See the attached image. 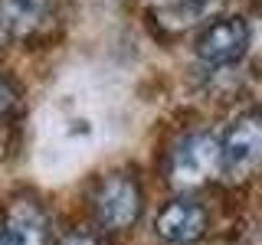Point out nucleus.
<instances>
[{
    "label": "nucleus",
    "instance_id": "10",
    "mask_svg": "<svg viewBox=\"0 0 262 245\" xmlns=\"http://www.w3.org/2000/svg\"><path fill=\"white\" fill-rule=\"evenodd\" d=\"M0 245H4V242H0Z\"/></svg>",
    "mask_w": 262,
    "mask_h": 245
},
{
    "label": "nucleus",
    "instance_id": "9",
    "mask_svg": "<svg viewBox=\"0 0 262 245\" xmlns=\"http://www.w3.org/2000/svg\"><path fill=\"white\" fill-rule=\"evenodd\" d=\"M10 108H13V88L7 85L4 79H0V121L10 114Z\"/></svg>",
    "mask_w": 262,
    "mask_h": 245
},
{
    "label": "nucleus",
    "instance_id": "4",
    "mask_svg": "<svg viewBox=\"0 0 262 245\" xmlns=\"http://www.w3.org/2000/svg\"><path fill=\"white\" fill-rule=\"evenodd\" d=\"M249 49V23L243 16H220L196 36V56L207 65H233Z\"/></svg>",
    "mask_w": 262,
    "mask_h": 245
},
{
    "label": "nucleus",
    "instance_id": "7",
    "mask_svg": "<svg viewBox=\"0 0 262 245\" xmlns=\"http://www.w3.org/2000/svg\"><path fill=\"white\" fill-rule=\"evenodd\" d=\"M49 0H4V23L13 33H33L46 23Z\"/></svg>",
    "mask_w": 262,
    "mask_h": 245
},
{
    "label": "nucleus",
    "instance_id": "2",
    "mask_svg": "<svg viewBox=\"0 0 262 245\" xmlns=\"http://www.w3.org/2000/svg\"><path fill=\"white\" fill-rule=\"evenodd\" d=\"M170 183L180 186V190H190V186H200L207 180H216L223 174V163H220V141L207 131H196V134H187L184 141L174 147L170 154Z\"/></svg>",
    "mask_w": 262,
    "mask_h": 245
},
{
    "label": "nucleus",
    "instance_id": "1",
    "mask_svg": "<svg viewBox=\"0 0 262 245\" xmlns=\"http://www.w3.org/2000/svg\"><path fill=\"white\" fill-rule=\"evenodd\" d=\"M144 209V196L141 186L131 174H108L102 177L98 190L92 196V212H95V223L105 229V232H125L141 219Z\"/></svg>",
    "mask_w": 262,
    "mask_h": 245
},
{
    "label": "nucleus",
    "instance_id": "3",
    "mask_svg": "<svg viewBox=\"0 0 262 245\" xmlns=\"http://www.w3.org/2000/svg\"><path fill=\"white\" fill-rule=\"evenodd\" d=\"M220 163L229 180H243L262 163V114H239L220 141Z\"/></svg>",
    "mask_w": 262,
    "mask_h": 245
},
{
    "label": "nucleus",
    "instance_id": "6",
    "mask_svg": "<svg viewBox=\"0 0 262 245\" xmlns=\"http://www.w3.org/2000/svg\"><path fill=\"white\" fill-rule=\"evenodd\" d=\"M4 245H49V219L33 200H16L0 229Z\"/></svg>",
    "mask_w": 262,
    "mask_h": 245
},
{
    "label": "nucleus",
    "instance_id": "5",
    "mask_svg": "<svg viewBox=\"0 0 262 245\" xmlns=\"http://www.w3.org/2000/svg\"><path fill=\"white\" fill-rule=\"evenodd\" d=\"M154 232L167 245H193L207 235V209L196 200H170L154 219Z\"/></svg>",
    "mask_w": 262,
    "mask_h": 245
},
{
    "label": "nucleus",
    "instance_id": "8",
    "mask_svg": "<svg viewBox=\"0 0 262 245\" xmlns=\"http://www.w3.org/2000/svg\"><path fill=\"white\" fill-rule=\"evenodd\" d=\"M56 245H98V239L92 232H79V229H76V232H66Z\"/></svg>",
    "mask_w": 262,
    "mask_h": 245
}]
</instances>
